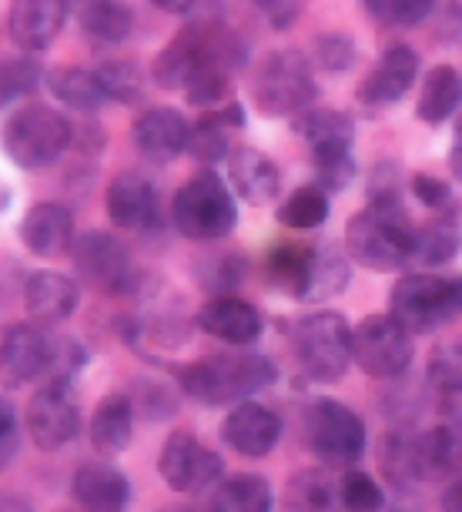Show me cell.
I'll use <instances>...</instances> for the list:
<instances>
[{
	"mask_svg": "<svg viewBox=\"0 0 462 512\" xmlns=\"http://www.w3.org/2000/svg\"><path fill=\"white\" fill-rule=\"evenodd\" d=\"M439 512H462V469L456 472V476H449L446 489H442Z\"/></svg>",
	"mask_w": 462,
	"mask_h": 512,
	"instance_id": "obj_50",
	"label": "cell"
},
{
	"mask_svg": "<svg viewBox=\"0 0 462 512\" xmlns=\"http://www.w3.org/2000/svg\"><path fill=\"white\" fill-rule=\"evenodd\" d=\"M154 7H158V11H165V14H188L191 7H195V0H151Z\"/></svg>",
	"mask_w": 462,
	"mask_h": 512,
	"instance_id": "obj_52",
	"label": "cell"
},
{
	"mask_svg": "<svg viewBox=\"0 0 462 512\" xmlns=\"http://www.w3.org/2000/svg\"><path fill=\"white\" fill-rule=\"evenodd\" d=\"M379 469L399 496H409L422 479H429L426 459H422V432L409 425H396L385 432L379 442Z\"/></svg>",
	"mask_w": 462,
	"mask_h": 512,
	"instance_id": "obj_21",
	"label": "cell"
},
{
	"mask_svg": "<svg viewBox=\"0 0 462 512\" xmlns=\"http://www.w3.org/2000/svg\"><path fill=\"white\" fill-rule=\"evenodd\" d=\"M94 81H98L104 101L134 104L141 101L148 77H144V71L134 61H104L94 67Z\"/></svg>",
	"mask_w": 462,
	"mask_h": 512,
	"instance_id": "obj_38",
	"label": "cell"
},
{
	"mask_svg": "<svg viewBox=\"0 0 462 512\" xmlns=\"http://www.w3.org/2000/svg\"><path fill=\"white\" fill-rule=\"evenodd\" d=\"M108 215L124 231H151L161 225V201L158 188L141 171H121L108 185Z\"/></svg>",
	"mask_w": 462,
	"mask_h": 512,
	"instance_id": "obj_17",
	"label": "cell"
},
{
	"mask_svg": "<svg viewBox=\"0 0 462 512\" xmlns=\"http://www.w3.org/2000/svg\"><path fill=\"white\" fill-rule=\"evenodd\" d=\"M171 221L188 241H221L238 225L235 195L215 171H198L178 188Z\"/></svg>",
	"mask_w": 462,
	"mask_h": 512,
	"instance_id": "obj_6",
	"label": "cell"
},
{
	"mask_svg": "<svg viewBox=\"0 0 462 512\" xmlns=\"http://www.w3.org/2000/svg\"><path fill=\"white\" fill-rule=\"evenodd\" d=\"M24 248L37 258H57L74 245V215L57 201L34 205L21 221Z\"/></svg>",
	"mask_w": 462,
	"mask_h": 512,
	"instance_id": "obj_24",
	"label": "cell"
},
{
	"mask_svg": "<svg viewBox=\"0 0 462 512\" xmlns=\"http://www.w3.org/2000/svg\"><path fill=\"white\" fill-rule=\"evenodd\" d=\"M24 429L41 452H61L81 436V405L74 402L71 382L47 379L27 402Z\"/></svg>",
	"mask_w": 462,
	"mask_h": 512,
	"instance_id": "obj_13",
	"label": "cell"
},
{
	"mask_svg": "<svg viewBox=\"0 0 462 512\" xmlns=\"http://www.w3.org/2000/svg\"><path fill=\"white\" fill-rule=\"evenodd\" d=\"M158 472L171 492H181V496H208L218 486V479L225 476V462H221L218 452L201 446L195 432L175 429L168 432L165 446H161Z\"/></svg>",
	"mask_w": 462,
	"mask_h": 512,
	"instance_id": "obj_10",
	"label": "cell"
},
{
	"mask_svg": "<svg viewBox=\"0 0 462 512\" xmlns=\"http://www.w3.org/2000/svg\"><path fill=\"white\" fill-rule=\"evenodd\" d=\"M312 255H315V248H308V245H278L272 251V258H268V275H272V282L282 288V292H288L292 298H302Z\"/></svg>",
	"mask_w": 462,
	"mask_h": 512,
	"instance_id": "obj_40",
	"label": "cell"
},
{
	"mask_svg": "<svg viewBox=\"0 0 462 512\" xmlns=\"http://www.w3.org/2000/svg\"><path fill=\"white\" fill-rule=\"evenodd\" d=\"M255 7L265 14V21L275 31H285V27H292L298 11H302V0H255Z\"/></svg>",
	"mask_w": 462,
	"mask_h": 512,
	"instance_id": "obj_49",
	"label": "cell"
},
{
	"mask_svg": "<svg viewBox=\"0 0 462 512\" xmlns=\"http://www.w3.org/2000/svg\"><path fill=\"white\" fill-rule=\"evenodd\" d=\"M74 502L84 512H128L131 506V479L128 472L104 459L81 462L71 479Z\"/></svg>",
	"mask_w": 462,
	"mask_h": 512,
	"instance_id": "obj_18",
	"label": "cell"
},
{
	"mask_svg": "<svg viewBox=\"0 0 462 512\" xmlns=\"http://www.w3.org/2000/svg\"><path fill=\"white\" fill-rule=\"evenodd\" d=\"M295 131L302 134L312 148V158H322V154H349L352 151V134L355 124L349 114L342 111H312L295 118Z\"/></svg>",
	"mask_w": 462,
	"mask_h": 512,
	"instance_id": "obj_30",
	"label": "cell"
},
{
	"mask_svg": "<svg viewBox=\"0 0 462 512\" xmlns=\"http://www.w3.org/2000/svg\"><path fill=\"white\" fill-rule=\"evenodd\" d=\"M245 275V262L238 255H215L208 258V265H201V285L211 288L215 295H231L235 292V285L242 282Z\"/></svg>",
	"mask_w": 462,
	"mask_h": 512,
	"instance_id": "obj_44",
	"label": "cell"
},
{
	"mask_svg": "<svg viewBox=\"0 0 462 512\" xmlns=\"http://www.w3.org/2000/svg\"><path fill=\"white\" fill-rule=\"evenodd\" d=\"M221 439L225 446L242 459H265L272 456L282 442V419L265 402L245 399L231 405L225 422H221Z\"/></svg>",
	"mask_w": 462,
	"mask_h": 512,
	"instance_id": "obj_15",
	"label": "cell"
},
{
	"mask_svg": "<svg viewBox=\"0 0 462 512\" xmlns=\"http://www.w3.org/2000/svg\"><path fill=\"white\" fill-rule=\"evenodd\" d=\"M131 138L144 161L168 164V161H175L181 151H188L191 124L185 114L175 108H148L134 121Z\"/></svg>",
	"mask_w": 462,
	"mask_h": 512,
	"instance_id": "obj_19",
	"label": "cell"
},
{
	"mask_svg": "<svg viewBox=\"0 0 462 512\" xmlns=\"http://www.w3.org/2000/svg\"><path fill=\"white\" fill-rule=\"evenodd\" d=\"M416 349L412 335L402 328L389 312L385 315H365L352 328V362L379 382H396L409 372Z\"/></svg>",
	"mask_w": 462,
	"mask_h": 512,
	"instance_id": "obj_9",
	"label": "cell"
},
{
	"mask_svg": "<svg viewBox=\"0 0 462 512\" xmlns=\"http://www.w3.org/2000/svg\"><path fill=\"white\" fill-rule=\"evenodd\" d=\"M81 27L101 44H121L131 34V11L121 0H81Z\"/></svg>",
	"mask_w": 462,
	"mask_h": 512,
	"instance_id": "obj_35",
	"label": "cell"
},
{
	"mask_svg": "<svg viewBox=\"0 0 462 512\" xmlns=\"http://www.w3.org/2000/svg\"><path fill=\"white\" fill-rule=\"evenodd\" d=\"M339 499L342 512H379L385 509V489L375 482L369 472L349 466L339 479Z\"/></svg>",
	"mask_w": 462,
	"mask_h": 512,
	"instance_id": "obj_41",
	"label": "cell"
},
{
	"mask_svg": "<svg viewBox=\"0 0 462 512\" xmlns=\"http://www.w3.org/2000/svg\"><path fill=\"white\" fill-rule=\"evenodd\" d=\"M228 175H231V191L255 208L272 205V201L278 198V191H282V178H278L275 161L258 148L231 151L228 154Z\"/></svg>",
	"mask_w": 462,
	"mask_h": 512,
	"instance_id": "obj_25",
	"label": "cell"
},
{
	"mask_svg": "<svg viewBox=\"0 0 462 512\" xmlns=\"http://www.w3.org/2000/svg\"><path fill=\"white\" fill-rule=\"evenodd\" d=\"M305 446L319 459V466L349 469L369 449V432L359 412L339 399L319 395L305 409Z\"/></svg>",
	"mask_w": 462,
	"mask_h": 512,
	"instance_id": "obj_5",
	"label": "cell"
},
{
	"mask_svg": "<svg viewBox=\"0 0 462 512\" xmlns=\"http://www.w3.org/2000/svg\"><path fill=\"white\" fill-rule=\"evenodd\" d=\"M462 104V77L452 64L432 67L422 81L419 104H416V118L426 124H442L459 111Z\"/></svg>",
	"mask_w": 462,
	"mask_h": 512,
	"instance_id": "obj_31",
	"label": "cell"
},
{
	"mask_svg": "<svg viewBox=\"0 0 462 512\" xmlns=\"http://www.w3.org/2000/svg\"><path fill=\"white\" fill-rule=\"evenodd\" d=\"M426 382L439 399H462V338L442 342L429 352Z\"/></svg>",
	"mask_w": 462,
	"mask_h": 512,
	"instance_id": "obj_37",
	"label": "cell"
},
{
	"mask_svg": "<svg viewBox=\"0 0 462 512\" xmlns=\"http://www.w3.org/2000/svg\"><path fill=\"white\" fill-rule=\"evenodd\" d=\"M412 195H416L426 208L442 211L452 201V188L436 175H416L412 178Z\"/></svg>",
	"mask_w": 462,
	"mask_h": 512,
	"instance_id": "obj_48",
	"label": "cell"
},
{
	"mask_svg": "<svg viewBox=\"0 0 462 512\" xmlns=\"http://www.w3.org/2000/svg\"><path fill=\"white\" fill-rule=\"evenodd\" d=\"M195 322L201 332L211 335L221 345H231V349H248V345H255L265 332L262 312L238 295L208 298V302L198 308Z\"/></svg>",
	"mask_w": 462,
	"mask_h": 512,
	"instance_id": "obj_16",
	"label": "cell"
},
{
	"mask_svg": "<svg viewBox=\"0 0 462 512\" xmlns=\"http://www.w3.org/2000/svg\"><path fill=\"white\" fill-rule=\"evenodd\" d=\"M355 41L349 34H322L319 41H315L312 47V57L315 64L325 67V71H349V67L355 64Z\"/></svg>",
	"mask_w": 462,
	"mask_h": 512,
	"instance_id": "obj_45",
	"label": "cell"
},
{
	"mask_svg": "<svg viewBox=\"0 0 462 512\" xmlns=\"http://www.w3.org/2000/svg\"><path fill=\"white\" fill-rule=\"evenodd\" d=\"M462 231L456 215H436L422 228L412 231V265L439 268L459 255Z\"/></svg>",
	"mask_w": 462,
	"mask_h": 512,
	"instance_id": "obj_32",
	"label": "cell"
},
{
	"mask_svg": "<svg viewBox=\"0 0 462 512\" xmlns=\"http://www.w3.org/2000/svg\"><path fill=\"white\" fill-rule=\"evenodd\" d=\"M362 7L385 27H419L436 0H362Z\"/></svg>",
	"mask_w": 462,
	"mask_h": 512,
	"instance_id": "obj_43",
	"label": "cell"
},
{
	"mask_svg": "<svg viewBox=\"0 0 462 512\" xmlns=\"http://www.w3.org/2000/svg\"><path fill=\"white\" fill-rule=\"evenodd\" d=\"M91 449L98 456H121L134 439V402L124 392H108L91 415Z\"/></svg>",
	"mask_w": 462,
	"mask_h": 512,
	"instance_id": "obj_26",
	"label": "cell"
},
{
	"mask_svg": "<svg viewBox=\"0 0 462 512\" xmlns=\"http://www.w3.org/2000/svg\"><path fill=\"white\" fill-rule=\"evenodd\" d=\"M422 459L429 476H456L462 469V422H439L422 432Z\"/></svg>",
	"mask_w": 462,
	"mask_h": 512,
	"instance_id": "obj_34",
	"label": "cell"
},
{
	"mask_svg": "<svg viewBox=\"0 0 462 512\" xmlns=\"http://www.w3.org/2000/svg\"><path fill=\"white\" fill-rule=\"evenodd\" d=\"M285 512H342L339 479L329 466L298 469L285 482Z\"/></svg>",
	"mask_w": 462,
	"mask_h": 512,
	"instance_id": "obj_28",
	"label": "cell"
},
{
	"mask_svg": "<svg viewBox=\"0 0 462 512\" xmlns=\"http://www.w3.org/2000/svg\"><path fill=\"white\" fill-rule=\"evenodd\" d=\"M178 385L188 399L208 409H221V405H238L245 399H255L268 385H275L278 369L275 362L262 352H221L205 355L188 365H178Z\"/></svg>",
	"mask_w": 462,
	"mask_h": 512,
	"instance_id": "obj_1",
	"label": "cell"
},
{
	"mask_svg": "<svg viewBox=\"0 0 462 512\" xmlns=\"http://www.w3.org/2000/svg\"><path fill=\"white\" fill-rule=\"evenodd\" d=\"M71 141H74L71 121L51 108H41V104L21 108L7 121V131H4L7 158L24 171L51 168V164L71 148Z\"/></svg>",
	"mask_w": 462,
	"mask_h": 512,
	"instance_id": "obj_7",
	"label": "cell"
},
{
	"mask_svg": "<svg viewBox=\"0 0 462 512\" xmlns=\"http://www.w3.org/2000/svg\"><path fill=\"white\" fill-rule=\"evenodd\" d=\"M238 67L242 47L215 24H191L154 61V81L165 91H185L205 67Z\"/></svg>",
	"mask_w": 462,
	"mask_h": 512,
	"instance_id": "obj_2",
	"label": "cell"
},
{
	"mask_svg": "<svg viewBox=\"0 0 462 512\" xmlns=\"http://www.w3.org/2000/svg\"><path fill=\"white\" fill-rule=\"evenodd\" d=\"M389 315L406 328L409 335H429L452 322L449 305V278L429 272L402 275L389 292Z\"/></svg>",
	"mask_w": 462,
	"mask_h": 512,
	"instance_id": "obj_11",
	"label": "cell"
},
{
	"mask_svg": "<svg viewBox=\"0 0 462 512\" xmlns=\"http://www.w3.org/2000/svg\"><path fill=\"white\" fill-rule=\"evenodd\" d=\"M44 81V71L27 57L0 64V111L11 108L14 101L27 98L31 91H37V84Z\"/></svg>",
	"mask_w": 462,
	"mask_h": 512,
	"instance_id": "obj_42",
	"label": "cell"
},
{
	"mask_svg": "<svg viewBox=\"0 0 462 512\" xmlns=\"http://www.w3.org/2000/svg\"><path fill=\"white\" fill-rule=\"evenodd\" d=\"M449 168H452V175H456V178H462V114H459V118H456V131H452Z\"/></svg>",
	"mask_w": 462,
	"mask_h": 512,
	"instance_id": "obj_51",
	"label": "cell"
},
{
	"mask_svg": "<svg viewBox=\"0 0 462 512\" xmlns=\"http://www.w3.org/2000/svg\"><path fill=\"white\" fill-rule=\"evenodd\" d=\"M67 21V0H14L11 37L27 54L47 51Z\"/></svg>",
	"mask_w": 462,
	"mask_h": 512,
	"instance_id": "obj_23",
	"label": "cell"
},
{
	"mask_svg": "<svg viewBox=\"0 0 462 512\" xmlns=\"http://www.w3.org/2000/svg\"><path fill=\"white\" fill-rule=\"evenodd\" d=\"M449 305H452V315H462V275L459 278H449Z\"/></svg>",
	"mask_w": 462,
	"mask_h": 512,
	"instance_id": "obj_53",
	"label": "cell"
},
{
	"mask_svg": "<svg viewBox=\"0 0 462 512\" xmlns=\"http://www.w3.org/2000/svg\"><path fill=\"white\" fill-rule=\"evenodd\" d=\"M298 369L308 382H342L352 365V325L339 312H312L292 328Z\"/></svg>",
	"mask_w": 462,
	"mask_h": 512,
	"instance_id": "obj_3",
	"label": "cell"
},
{
	"mask_svg": "<svg viewBox=\"0 0 462 512\" xmlns=\"http://www.w3.org/2000/svg\"><path fill=\"white\" fill-rule=\"evenodd\" d=\"M165 512H198V509H185V506H181V509H165Z\"/></svg>",
	"mask_w": 462,
	"mask_h": 512,
	"instance_id": "obj_54",
	"label": "cell"
},
{
	"mask_svg": "<svg viewBox=\"0 0 462 512\" xmlns=\"http://www.w3.org/2000/svg\"><path fill=\"white\" fill-rule=\"evenodd\" d=\"M412 231L409 215H389L369 205L345 225V248L352 262L369 272H402L412 268Z\"/></svg>",
	"mask_w": 462,
	"mask_h": 512,
	"instance_id": "obj_4",
	"label": "cell"
},
{
	"mask_svg": "<svg viewBox=\"0 0 462 512\" xmlns=\"http://www.w3.org/2000/svg\"><path fill=\"white\" fill-rule=\"evenodd\" d=\"M71 258L77 275L88 285L101 288L104 295H134L138 292V268L131 262V251L108 231H88L71 245Z\"/></svg>",
	"mask_w": 462,
	"mask_h": 512,
	"instance_id": "obj_12",
	"label": "cell"
},
{
	"mask_svg": "<svg viewBox=\"0 0 462 512\" xmlns=\"http://www.w3.org/2000/svg\"><path fill=\"white\" fill-rule=\"evenodd\" d=\"M349 278H352V268L339 251H315L298 302H322V298L339 295V292H345Z\"/></svg>",
	"mask_w": 462,
	"mask_h": 512,
	"instance_id": "obj_36",
	"label": "cell"
},
{
	"mask_svg": "<svg viewBox=\"0 0 462 512\" xmlns=\"http://www.w3.org/2000/svg\"><path fill=\"white\" fill-rule=\"evenodd\" d=\"M416 77H419V54L406 44H392L355 94L369 108H385V104H396L399 98H406V91L416 84Z\"/></svg>",
	"mask_w": 462,
	"mask_h": 512,
	"instance_id": "obj_20",
	"label": "cell"
},
{
	"mask_svg": "<svg viewBox=\"0 0 462 512\" xmlns=\"http://www.w3.org/2000/svg\"><path fill=\"white\" fill-rule=\"evenodd\" d=\"M54 338L47 335L44 325L37 322H17L0 335V382L7 389L44 379L51 369Z\"/></svg>",
	"mask_w": 462,
	"mask_h": 512,
	"instance_id": "obj_14",
	"label": "cell"
},
{
	"mask_svg": "<svg viewBox=\"0 0 462 512\" xmlns=\"http://www.w3.org/2000/svg\"><path fill=\"white\" fill-rule=\"evenodd\" d=\"M24 308L37 325H61L81 308V288L71 275L37 272L24 282Z\"/></svg>",
	"mask_w": 462,
	"mask_h": 512,
	"instance_id": "obj_22",
	"label": "cell"
},
{
	"mask_svg": "<svg viewBox=\"0 0 462 512\" xmlns=\"http://www.w3.org/2000/svg\"><path fill=\"white\" fill-rule=\"evenodd\" d=\"M21 432H24V422H21V415H17V405L0 395V472L11 466L17 459V452H21Z\"/></svg>",
	"mask_w": 462,
	"mask_h": 512,
	"instance_id": "obj_47",
	"label": "cell"
},
{
	"mask_svg": "<svg viewBox=\"0 0 462 512\" xmlns=\"http://www.w3.org/2000/svg\"><path fill=\"white\" fill-rule=\"evenodd\" d=\"M325 218H329V195H325L319 185L295 188L292 195L282 201V208H278V221L295 231L319 228Z\"/></svg>",
	"mask_w": 462,
	"mask_h": 512,
	"instance_id": "obj_39",
	"label": "cell"
},
{
	"mask_svg": "<svg viewBox=\"0 0 462 512\" xmlns=\"http://www.w3.org/2000/svg\"><path fill=\"white\" fill-rule=\"evenodd\" d=\"M355 178V164L352 154H322L315 158V185H319L325 195L329 191H345Z\"/></svg>",
	"mask_w": 462,
	"mask_h": 512,
	"instance_id": "obj_46",
	"label": "cell"
},
{
	"mask_svg": "<svg viewBox=\"0 0 462 512\" xmlns=\"http://www.w3.org/2000/svg\"><path fill=\"white\" fill-rule=\"evenodd\" d=\"M242 124H245V114L235 101L221 104V108H211L205 111V118L191 128L188 151L195 154L201 164L225 161L231 154V128H242Z\"/></svg>",
	"mask_w": 462,
	"mask_h": 512,
	"instance_id": "obj_29",
	"label": "cell"
},
{
	"mask_svg": "<svg viewBox=\"0 0 462 512\" xmlns=\"http://www.w3.org/2000/svg\"><path fill=\"white\" fill-rule=\"evenodd\" d=\"M275 492L272 482L255 472H231L221 476L218 486L208 492L205 512H272Z\"/></svg>",
	"mask_w": 462,
	"mask_h": 512,
	"instance_id": "obj_27",
	"label": "cell"
},
{
	"mask_svg": "<svg viewBox=\"0 0 462 512\" xmlns=\"http://www.w3.org/2000/svg\"><path fill=\"white\" fill-rule=\"evenodd\" d=\"M47 88L57 101L81 114H94L104 104L94 71H84V67H54V71H47Z\"/></svg>",
	"mask_w": 462,
	"mask_h": 512,
	"instance_id": "obj_33",
	"label": "cell"
},
{
	"mask_svg": "<svg viewBox=\"0 0 462 512\" xmlns=\"http://www.w3.org/2000/svg\"><path fill=\"white\" fill-rule=\"evenodd\" d=\"M252 94L268 118H298V114H305L315 101V81L308 57L298 51H272L258 64Z\"/></svg>",
	"mask_w": 462,
	"mask_h": 512,
	"instance_id": "obj_8",
	"label": "cell"
}]
</instances>
